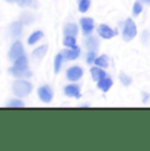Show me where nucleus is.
I'll return each mask as SVG.
<instances>
[{"mask_svg": "<svg viewBox=\"0 0 150 151\" xmlns=\"http://www.w3.org/2000/svg\"><path fill=\"white\" fill-rule=\"evenodd\" d=\"M27 70H28V59L24 54L21 57H19L15 60L13 66L9 68V72L16 78H21L22 75L27 74Z\"/></svg>", "mask_w": 150, "mask_h": 151, "instance_id": "1", "label": "nucleus"}, {"mask_svg": "<svg viewBox=\"0 0 150 151\" xmlns=\"http://www.w3.org/2000/svg\"><path fill=\"white\" fill-rule=\"evenodd\" d=\"M12 91L17 97H25L32 92V84L25 80H16L12 84Z\"/></svg>", "mask_w": 150, "mask_h": 151, "instance_id": "2", "label": "nucleus"}, {"mask_svg": "<svg viewBox=\"0 0 150 151\" xmlns=\"http://www.w3.org/2000/svg\"><path fill=\"white\" fill-rule=\"evenodd\" d=\"M137 36V28L136 24L132 19H126L125 24H124V29H123V38L124 41L129 42Z\"/></svg>", "mask_w": 150, "mask_h": 151, "instance_id": "3", "label": "nucleus"}, {"mask_svg": "<svg viewBox=\"0 0 150 151\" xmlns=\"http://www.w3.org/2000/svg\"><path fill=\"white\" fill-rule=\"evenodd\" d=\"M24 54V47H22L21 42L17 41L12 45V47H11L9 53H8V58H9L11 60H16L19 57H21V55Z\"/></svg>", "mask_w": 150, "mask_h": 151, "instance_id": "4", "label": "nucleus"}, {"mask_svg": "<svg viewBox=\"0 0 150 151\" xmlns=\"http://www.w3.org/2000/svg\"><path fill=\"white\" fill-rule=\"evenodd\" d=\"M38 96L44 103H50L53 99V89L49 86H42L38 88Z\"/></svg>", "mask_w": 150, "mask_h": 151, "instance_id": "5", "label": "nucleus"}, {"mask_svg": "<svg viewBox=\"0 0 150 151\" xmlns=\"http://www.w3.org/2000/svg\"><path fill=\"white\" fill-rule=\"evenodd\" d=\"M97 33H99V36L103 37L104 40H109V38H112V37L116 36L117 32L113 30V29H111V28L108 27V25L102 24L99 28H97Z\"/></svg>", "mask_w": 150, "mask_h": 151, "instance_id": "6", "label": "nucleus"}, {"mask_svg": "<svg viewBox=\"0 0 150 151\" xmlns=\"http://www.w3.org/2000/svg\"><path fill=\"white\" fill-rule=\"evenodd\" d=\"M80 25H82V30L84 33V36H90L94 30V20L84 17V19H80Z\"/></svg>", "mask_w": 150, "mask_h": 151, "instance_id": "7", "label": "nucleus"}, {"mask_svg": "<svg viewBox=\"0 0 150 151\" xmlns=\"http://www.w3.org/2000/svg\"><path fill=\"white\" fill-rule=\"evenodd\" d=\"M67 79L69 80H79L80 78H82L83 75V70L80 67H78V66H74V67H70L67 70Z\"/></svg>", "mask_w": 150, "mask_h": 151, "instance_id": "8", "label": "nucleus"}, {"mask_svg": "<svg viewBox=\"0 0 150 151\" xmlns=\"http://www.w3.org/2000/svg\"><path fill=\"white\" fill-rule=\"evenodd\" d=\"M62 54H63V58H65L66 60H75L78 57H79L80 49L79 47H74V49L67 47L66 50L62 51Z\"/></svg>", "mask_w": 150, "mask_h": 151, "instance_id": "9", "label": "nucleus"}, {"mask_svg": "<svg viewBox=\"0 0 150 151\" xmlns=\"http://www.w3.org/2000/svg\"><path fill=\"white\" fill-rule=\"evenodd\" d=\"M65 95L66 96H70V97H80V89L76 84H70V86L65 87Z\"/></svg>", "mask_w": 150, "mask_h": 151, "instance_id": "10", "label": "nucleus"}, {"mask_svg": "<svg viewBox=\"0 0 150 151\" xmlns=\"http://www.w3.org/2000/svg\"><path fill=\"white\" fill-rule=\"evenodd\" d=\"M22 24H24L22 21H16V22H13V24L9 27V33H11V36H12V37L20 36V34H21V32H22Z\"/></svg>", "mask_w": 150, "mask_h": 151, "instance_id": "11", "label": "nucleus"}, {"mask_svg": "<svg viewBox=\"0 0 150 151\" xmlns=\"http://www.w3.org/2000/svg\"><path fill=\"white\" fill-rule=\"evenodd\" d=\"M112 83H113V82H112L111 78H107L105 76V78H103V79H100L99 82H97V88L102 89L103 92H107L112 87Z\"/></svg>", "mask_w": 150, "mask_h": 151, "instance_id": "12", "label": "nucleus"}, {"mask_svg": "<svg viewBox=\"0 0 150 151\" xmlns=\"http://www.w3.org/2000/svg\"><path fill=\"white\" fill-rule=\"evenodd\" d=\"M46 51H48V46L44 45V46H40V47H37L36 50L32 53V58H33L34 60H40L42 59V58L45 57Z\"/></svg>", "mask_w": 150, "mask_h": 151, "instance_id": "13", "label": "nucleus"}, {"mask_svg": "<svg viewBox=\"0 0 150 151\" xmlns=\"http://www.w3.org/2000/svg\"><path fill=\"white\" fill-rule=\"evenodd\" d=\"M91 75H92V79L96 80V82H99L100 79H103V78L107 76L105 71L100 68L99 66H97V67H92V68H91Z\"/></svg>", "mask_w": 150, "mask_h": 151, "instance_id": "14", "label": "nucleus"}, {"mask_svg": "<svg viewBox=\"0 0 150 151\" xmlns=\"http://www.w3.org/2000/svg\"><path fill=\"white\" fill-rule=\"evenodd\" d=\"M86 46H87L88 51H96L99 47V42H97L96 37H88L86 40Z\"/></svg>", "mask_w": 150, "mask_h": 151, "instance_id": "15", "label": "nucleus"}, {"mask_svg": "<svg viewBox=\"0 0 150 151\" xmlns=\"http://www.w3.org/2000/svg\"><path fill=\"white\" fill-rule=\"evenodd\" d=\"M63 34L65 36H70V37H75L78 34V27L75 24H67L63 29Z\"/></svg>", "mask_w": 150, "mask_h": 151, "instance_id": "16", "label": "nucleus"}, {"mask_svg": "<svg viewBox=\"0 0 150 151\" xmlns=\"http://www.w3.org/2000/svg\"><path fill=\"white\" fill-rule=\"evenodd\" d=\"M42 36H44V33H42L41 30L34 32V33H32V36H29V38H28V43H29V45H34L37 41H40V40L42 38Z\"/></svg>", "mask_w": 150, "mask_h": 151, "instance_id": "17", "label": "nucleus"}, {"mask_svg": "<svg viewBox=\"0 0 150 151\" xmlns=\"http://www.w3.org/2000/svg\"><path fill=\"white\" fill-rule=\"evenodd\" d=\"M63 54L59 53L56 55V60H54V72L56 74H58V72L61 71V66H62V62H63Z\"/></svg>", "mask_w": 150, "mask_h": 151, "instance_id": "18", "label": "nucleus"}, {"mask_svg": "<svg viewBox=\"0 0 150 151\" xmlns=\"http://www.w3.org/2000/svg\"><path fill=\"white\" fill-rule=\"evenodd\" d=\"M90 4H91V0H78V9H79V12L82 13L87 12V9L90 8Z\"/></svg>", "mask_w": 150, "mask_h": 151, "instance_id": "19", "label": "nucleus"}, {"mask_svg": "<svg viewBox=\"0 0 150 151\" xmlns=\"http://www.w3.org/2000/svg\"><path fill=\"white\" fill-rule=\"evenodd\" d=\"M95 65L99 67H108V57L107 55H102L95 59Z\"/></svg>", "mask_w": 150, "mask_h": 151, "instance_id": "20", "label": "nucleus"}, {"mask_svg": "<svg viewBox=\"0 0 150 151\" xmlns=\"http://www.w3.org/2000/svg\"><path fill=\"white\" fill-rule=\"evenodd\" d=\"M63 45L66 47H76V41H75V37H70V36H65V40H63Z\"/></svg>", "mask_w": 150, "mask_h": 151, "instance_id": "21", "label": "nucleus"}, {"mask_svg": "<svg viewBox=\"0 0 150 151\" xmlns=\"http://www.w3.org/2000/svg\"><path fill=\"white\" fill-rule=\"evenodd\" d=\"M16 3L20 7H37V1L36 0H16Z\"/></svg>", "mask_w": 150, "mask_h": 151, "instance_id": "22", "label": "nucleus"}, {"mask_svg": "<svg viewBox=\"0 0 150 151\" xmlns=\"http://www.w3.org/2000/svg\"><path fill=\"white\" fill-rule=\"evenodd\" d=\"M119 79H120V82L124 84L125 87H128V86H131L132 84V79L128 76V75H125L124 72H120V75H119Z\"/></svg>", "mask_w": 150, "mask_h": 151, "instance_id": "23", "label": "nucleus"}, {"mask_svg": "<svg viewBox=\"0 0 150 151\" xmlns=\"http://www.w3.org/2000/svg\"><path fill=\"white\" fill-rule=\"evenodd\" d=\"M7 106H9V108H22V106H24V103L20 100H12L7 104Z\"/></svg>", "mask_w": 150, "mask_h": 151, "instance_id": "24", "label": "nucleus"}, {"mask_svg": "<svg viewBox=\"0 0 150 151\" xmlns=\"http://www.w3.org/2000/svg\"><path fill=\"white\" fill-rule=\"evenodd\" d=\"M141 12H142V4L140 1H136L133 4V14L134 16H138Z\"/></svg>", "mask_w": 150, "mask_h": 151, "instance_id": "25", "label": "nucleus"}, {"mask_svg": "<svg viewBox=\"0 0 150 151\" xmlns=\"http://www.w3.org/2000/svg\"><path fill=\"white\" fill-rule=\"evenodd\" d=\"M95 55H96V51H88V55H87V63H91L92 62H95V59H96V58H95Z\"/></svg>", "mask_w": 150, "mask_h": 151, "instance_id": "26", "label": "nucleus"}, {"mask_svg": "<svg viewBox=\"0 0 150 151\" xmlns=\"http://www.w3.org/2000/svg\"><path fill=\"white\" fill-rule=\"evenodd\" d=\"M148 101V93H144V103Z\"/></svg>", "mask_w": 150, "mask_h": 151, "instance_id": "27", "label": "nucleus"}, {"mask_svg": "<svg viewBox=\"0 0 150 151\" xmlns=\"http://www.w3.org/2000/svg\"><path fill=\"white\" fill-rule=\"evenodd\" d=\"M142 3H146V4H149L150 5V0H141Z\"/></svg>", "mask_w": 150, "mask_h": 151, "instance_id": "28", "label": "nucleus"}, {"mask_svg": "<svg viewBox=\"0 0 150 151\" xmlns=\"http://www.w3.org/2000/svg\"><path fill=\"white\" fill-rule=\"evenodd\" d=\"M5 1H8V3H15L16 0H5Z\"/></svg>", "mask_w": 150, "mask_h": 151, "instance_id": "29", "label": "nucleus"}]
</instances>
